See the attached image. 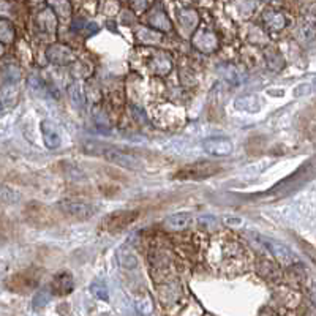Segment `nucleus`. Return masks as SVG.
Returning a JSON list of instances; mask_svg holds the SVG:
<instances>
[{"instance_id": "nucleus-15", "label": "nucleus", "mask_w": 316, "mask_h": 316, "mask_svg": "<svg viewBox=\"0 0 316 316\" xmlns=\"http://www.w3.org/2000/svg\"><path fill=\"white\" fill-rule=\"evenodd\" d=\"M264 22H266V26L272 30H280L286 26L285 16L280 13H272V11H269V13L264 15Z\"/></svg>"}, {"instance_id": "nucleus-24", "label": "nucleus", "mask_w": 316, "mask_h": 316, "mask_svg": "<svg viewBox=\"0 0 316 316\" xmlns=\"http://www.w3.org/2000/svg\"><path fill=\"white\" fill-rule=\"evenodd\" d=\"M266 60H267V65L271 70H275V72H278V70H282L283 65H285V60H283V57L280 55L278 52L275 51H269L266 54Z\"/></svg>"}, {"instance_id": "nucleus-27", "label": "nucleus", "mask_w": 316, "mask_h": 316, "mask_svg": "<svg viewBox=\"0 0 316 316\" xmlns=\"http://www.w3.org/2000/svg\"><path fill=\"white\" fill-rule=\"evenodd\" d=\"M15 38V30L8 22H0V40L4 41H13Z\"/></svg>"}, {"instance_id": "nucleus-25", "label": "nucleus", "mask_w": 316, "mask_h": 316, "mask_svg": "<svg viewBox=\"0 0 316 316\" xmlns=\"http://www.w3.org/2000/svg\"><path fill=\"white\" fill-rule=\"evenodd\" d=\"M19 195L15 192V190H11V188H8V186H5V185H2L0 186V200H2L4 203H16V201H19Z\"/></svg>"}, {"instance_id": "nucleus-18", "label": "nucleus", "mask_w": 316, "mask_h": 316, "mask_svg": "<svg viewBox=\"0 0 316 316\" xmlns=\"http://www.w3.org/2000/svg\"><path fill=\"white\" fill-rule=\"evenodd\" d=\"M90 292L97 299H101V300H108L109 299V291H108V286L106 283L103 282V280H93L90 283Z\"/></svg>"}, {"instance_id": "nucleus-5", "label": "nucleus", "mask_w": 316, "mask_h": 316, "mask_svg": "<svg viewBox=\"0 0 316 316\" xmlns=\"http://www.w3.org/2000/svg\"><path fill=\"white\" fill-rule=\"evenodd\" d=\"M139 215V210H120V212H115L112 215H109V218L106 220V228L111 232H119L125 228L130 226L133 221H136Z\"/></svg>"}, {"instance_id": "nucleus-6", "label": "nucleus", "mask_w": 316, "mask_h": 316, "mask_svg": "<svg viewBox=\"0 0 316 316\" xmlns=\"http://www.w3.org/2000/svg\"><path fill=\"white\" fill-rule=\"evenodd\" d=\"M46 57H48V60L54 65H70V64L76 62L75 52L64 44L49 46L48 51H46Z\"/></svg>"}, {"instance_id": "nucleus-29", "label": "nucleus", "mask_w": 316, "mask_h": 316, "mask_svg": "<svg viewBox=\"0 0 316 316\" xmlns=\"http://www.w3.org/2000/svg\"><path fill=\"white\" fill-rule=\"evenodd\" d=\"M2 54H4V46L0 44V55H2Z\"/></svg>"}, {"instance_id": "nucleus-7", "label": "nucleus", "mask_w": 316, "mask_h": 316, "mask_svg": "<svg viewBox=\"0 0 316 316\" xmlns=\"http://www.w3.org/2000/svg\"><path fill=\"white\" fill-rule=\"evenodd\" d=\"M203 147L207 154L215 157H228L232 152V143L228 138H207L204 139Z\"/></svg>"}, {"instance_id": "nucleus-1", "label": "nucleus", "mask_w": 316, "mask_h": 316, "mask_svg": "<svg viewBox=\"0 0 316 316\" xmlns=\"http://www.w3.org/2000/svg\"><path fill=\"white\" fill-rule=\"evenodd\" d=\"M86 152H89L92 155H101L103 158H106L108 161L114 163V165L120 168H127L132 171H138L143 168V163L139 158L112 146L100 144V143H89L86 144Z\"/></svg>"}, {"instance_id": "nucleus-26", "label": "nucleus", "mask_w": 316, "mask_h": 316, "mask_svg": "<svg viewBox=\"0 0 316 316\" xmlns=\"http://www.w3.org/2000/svg\"><path fill=\"white\" fill-rule=\"evenodd\" d=\"M93 120H95V123L101 128H104V130H108L109 128V120H108V117L106 114L103 112V109L100 108H93Z\"/></svg>"}, {"instance_id": "nucleus-28", "label": "nucleus", "mask_w": 316, "mask_h": 316, "mask_svg": "<svg viewBox=\"0 0 316 316\" xmlns=\"http://www.w3.org/2000/svg\"><path fill=\"white\" fill-rule=\"evenodd\" d=\"M132 7L136 11H144L146 7H147V2H146V0H132Z\"/></svg>"}, {"instance_id": "nucleus-11", "label": "nucleus", "mask_w": 316, "mask_h": 316, "mask_svg": "<svg viewBox=\"0 0 316 316\" xmlns=\"http://www.w3.org/2000/svg\"><path fill=\"white\" fill-rule=\"evenodd\" d=\"M193 215L190 212H177V214H172L169 215L166 220H165V226L171 231H182V229H186L188 226H192V218Z\"/></svg>"}, {"instance_id": "nucleus-14", "label": "nucleus", "mask_w": 316, "mask_h": 316, "mask_svg": "<svg viewBox=\"0 0 316 316\" xmlns=\"http://www.w3.org/2000/svg\"><path fill=\"white\" fill-rule=\"evenodd\" d=\"M150 67H152V70H154V73H157V75H166V73L171 72V68H172L171 60L161 52H157L154 57H152Z\"/></svg>"}, {"instance_id": "nucleus-3", "label": "nucleus", "mask_w": 316, "mask_h": 316, "mask_svg": "<svg viewBox=\"0 0 316 316\" xmlns=\"http://www.w3.org/2000/svg\"><path fill=\"white\" fill-rule=\"evenodd\" d=\"M220 171H221V168H220V165H217V163L198 161V163H193V165L183 166L180 171L175 172L174 177L179 180H203L206 177H210V175H215Z\"/></svg>"}, {"instance_id": "nucleus-16", "label": "nucleus", "mask_w": 316, "mask_h": 316, "mask_svg": "<svg viewBox=\"0 0 316 316\" xmlns=\"http://www.w3.org/2000/svg\"><path fill=\"white\" fill-rule=\"evenodd\" d=\"M48 4L58 18H68L72 15V5L68 0H48Z\"/></svg>"}, {"instance_id": "nucleus-12", "label": "nucleus", "mask_w": 316, "mask_h": 316, "mask_svg": "<svg viewBox=\"0 0 316 316\" xmlns=\"http://www.w3.org/2000/svg\"><path fill=\"white\" fill-rule=\"evenodd\" d=\"M73 277L70 275L68 272H62L54 277L52 285H51V291H54L55 294L62 296V294H68V292L73 291Z\"/></svg>"}, {"instance_id": "nucleus-8", "label": "nucleus", "mask_w": 316, "mask_h": 316, "mask_svg": "<svg viewBox=\"0 0 316 316\" xmlns=\"http://www.w3.org/2000/svg\"><path fill=\"white\" fill-rule=\"evenodd\" d=\"M263 240V243L266 245V247L269 248V251H271L275 258H278L282 263H294L297 258L296 255L292 253L286 245L280 243L277 240H272V239H267V237H260Z\"/></svg>"}, {"instance_id": "nucleus-19", "label": "nucleus", "mask_w": 316, "mask_h": 316, "mask_svg": "<svg viewBox=\"0 0 316 316\" xmlns=\"http://www.w3.org/2000/svg\"><path fill=\"white\" fill-rule=\"evenodd\" d=\"M179 19H180V24L186 30L195 29L196 24H198V15H196L195 10H182L180 15H179Z\"/></svg>"}, {"instance_id": "nucleus-4", "label": "nucleus", "mask_w": 316, "mask_h": 316, "mask_svg": "<svg viewBox=\"0 0 316 316\" xmlns=\"http://www.w3.org/2000/svg\"><path fill=\"white\" fill-rule=\"evenodd\" d=\"M58 207H60L64 214L76 220H87L98 212V207L95 204L83 200H64L58 203Z\"/></svg>"}, {"instance_id": "nucleus-21", "label": "nucleus", "mask_w": 316, "mask_h": 316, "mask_svg": "<svg viewBox=\"0 0 316 316\" xmlns=\"http://www.w3.org/2000/svg\"><path fill=\"white\" fill-rule=\"evenodd\" d=\"M51 299H52V291L49 288H41L33 297V307L40 308V307L48 305Z\"/></svg>"}, {"instance_id": "nucleus-23", "label": "nucleus", "mask_w": 316, "mask_h": 316, "mask_svg": "<svg viewBox=\"0 0 316 316\" xmlns=\"http://www.w3.org/2000/svg\"><path fill=\"white\" fill-rule=\"evenodd\" d=\"M136 37H138V40L141 41V43L150 44V43H157V41H160L161 35H160L158 32H154V30H150V29L143 27L141 30H139V32L136 33Z\"/></svg>"}, {"instance_id": "nucleus-2", "label": "nucleus", "mask_w": 316, "mask_h": 316, "mask_svg": "<svg viewBox=\"0 0 316 316\" xmlns=\"http://www.w3.org/2000/svg\"><path fill=\"white\" fill-rule=\"evenodd\" d=\"M313 177V160H310L308 165H303L300 169H297L292 175L286 177L285 180H282L280 183H277L275 186H272L271 190H267L266 198H283L288 196L291 193H294L296 190H299L303 183H307L310 179Z\"/></svg>"}, {"instance_id": "nucleus-13", "label": "nucleus", "mask_w": 316, "mask_h": 316, "mask_svg": "<svg viewBox=\"0 0 316 316\" xmlns=\"http://www.w3.org/2000/svg\"><path fill=\"white\" fill-rule=\"evenodd\" d=\"M234 106H236L239 111H245V112H260L261 109V98L258 95H243L239 97L234 101Z\"/></svg>"}, {"instance_id": "nucleus-20", "label": "nucleus", "mask_w": 316, "mask_h": 316, "mask_svg": "<svg viewBox=\"0 0 316 316\" xmlns=\"http://www.w3.org/2000/svg\"><path fill=\"white\" fill-rule=\"evenodd\" d=\"M68 93H70V98H72V101L76 104V106H79V108L84 106L86 97H84L83 89H81V86L78 83H75V84H72L68 87Z\"/></svg>"}, {"instance_id": "nucleus-30", "label": "nucleus", "mask_w": 316, "mask_h": 316, "mask_svg": "<svg viewBox=\"0 0 316 316\" xmlns=\"http://www.w3.org/2000/svg\"><path fill=\"white\" fill-rule=\"evenodd\" d=\"M0 111H2V104H0Z\"/></svg>"}, {"instance_id": "nucleus-17", "label": "nucleus", "mask_w": 316, "mask_h": 316, "mask_svg": "<svg viewBox=\"0 0 316 316\" xmlns=\"http://www.w3.org/2000/svg\"><path fill=\"white\" fill-rule=\"evenodd\" d=\"M117 260H119V263H120L125 269H136V267H138V260H136V256L133 255L132 250H128V248H120L119 253H117Z\"/></svg>"}, {"instance_id": "nucleus-10", "label": "nucleus", "mask_w": 316, "mask_h": 316, "mask_svg": "<svg viewBox=\"0 0 316 316\" xmlns=\"http://www.w3.org/2000/svg\"><path fill=\"white\" fill-rule=\"evenodd\" d=\"M193 44L200 51L209 54V52H214L218 48V40H217V37H215L212 32L204 30V32H200L198 35H195Z\"/></svg>"}, {"instance_id": "nucleus-9", "label": "nucleus", "mask_w": 316, "mask_h": 316, "mask_svg": "<svg viewBox=\"0 0 316 316\" xmlns=\"http://www.w3.org/2000/svg\"><path fill=\"white\" fill-rule=\"evenodd\" d=\"M40 128H41V133H43V139H44V144L48 149H57L62 143V138H60V133H58V128L49 122V120H43L40 123Z\"/></svg>"}, {"instance_id": "nucleus-22", "label": "nucleus", "mask_w": 316, "mask_h": 316, "mask_svg": "<svg viewBox=\"0 0 316 316\" xmlns=\"http://www.w3.org/2000/svg\"><path fill=\"white\" fill-rule=\"evenodd\" d=\"M150 24L154 26L155 29H160V30H169L171 29V22L163 11H157V13H154V16H150Z\"/></svg>"}]
</instances>
